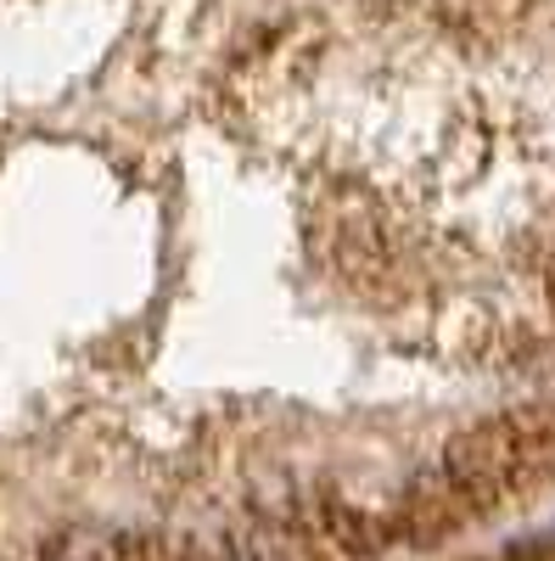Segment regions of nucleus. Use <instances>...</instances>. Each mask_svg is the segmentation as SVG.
I'll return each instance as SVG.
<instances>
[{"mask_svg": "<svg viewBox=\"0 0 555 561\" xmlns=\"http://www.w3.org/2000/svg\"><path fill=\"white\" fill-rule=\"evenodd\" d=\"M174 0H0V561H79L51 494L147 472L152 314L102 304L118 208L79 185L158 169Z\"/></svg>", "mask_w": 555, "mask_h": 561, "instance_id": "1", "label": "nucleus"}]
</instances>
